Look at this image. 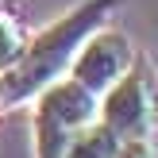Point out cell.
<instances>
[{"label": "cell", "instance_id": "7a4b0ae2", "mask_svg": "<svg viewBox=\"0 0 158 158\" xmlns=\"http://www.w3.org/2000/svg\"><path fill=\"white\" fill-rule=\"evenodd\" d=\"M31 100H35V116H31L35 158H62L66 147L73 143V135L85 123H93L97 112H100V97H93L69 73L50 81L46 89H39Z\"/></svg>", "mask_w": 158, "mask_h": 158}, {"label": "cell", "instance_id": "8992f818", "mask_svg": "<svg viewBox=\"0 0 158 158\" xmlns=\"http://www.w3.org/2000/svg\"><path fill=\"white\" fill-rule=\"evenodd\" d=\"M23 50H27V31H23V23L15 19L12 12L0 8V73H8V69L23 58Z\"/></svg>", "mask_w": 158, "mask_h": 158}, {"label": "cell", "instance_id": "5b68a950", "mask_svg": "<svg viewBox=\"0 0 158 158\" xmlns=\"http://www.w3.org/2000/svg\"><path fill=\"white\" fill-rule=\"evenodd\" d=\"M116 147H120V135H116V131L97 116L93 123H85V127L73 135V143L66 147V154H62V158H112Z\"/></svg>", "mask_w": 158, "mask_h": 158}, {"label": "cell", "instance_id": "6da1fadb", "mask_svg": "<svg viewBox=\"0 0 158 158\" xmlns=\"http://www.w3.org/2000/svg\"><path fill=\"white\" fill-rule=\"evenodd\" d=\"M116 4L120 0H81L66 15L46 23L39 35H31L23 58L8 73H0V108H15L23 100H31L39 89H46L50 81L66 77L69 66H73V54L81 50V43L97 27L108 23Z\"/></svg>", "mask_w": 158, "mask_h": 158}, {"label": "cell", "instance_id": "277c9868", "mask_svg": "<svg viewBox=\"0 0 158 158\" xmlns=\"http://www.w3.org/2000/svg\"><path fill=\"white\" fill-rule=\"evenodd\" d=\"M135 54H139V50L131 46V39L123 35V31H116V27L104 23V27H97V31L81 43V50L73 54L69 77H73L77 85H85L93 97H104V93L131 69Z\"/></svg>", "mask_w": 158, "mask_h": 158}, {"label": "cell", "instance_id": "3957f363", "mask_svg": "<svg viewBox=\"0 0 158 158\" xmlns=\"http://www.w3.org/2000/svg\"><path fill=\"white\" fill-rule=\"evenodd\" d=\"M97 116L120 139H158V81L143 54H135L131 69L100 97Z\"/></svg>", "mask_w": 158, "mask_h": 158}, {"label": "cell", "instance_id": "52a82bcc", "mask_svg": "<svg viewBox=\"0 0 158 158\" xmlns=\"http://www.w3.org/2000/svg\"><path fill=\"white\" fill-rule=\"evenodd\" d=\"M112 158H158V139H120Z\"/></svg>", "mask_w": 158, "mask_h": 158}]
</instances>
